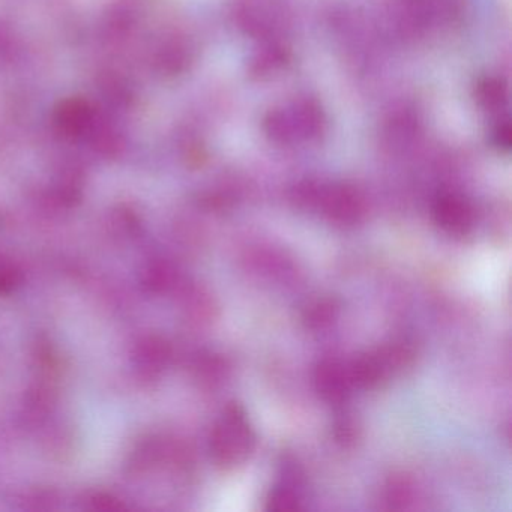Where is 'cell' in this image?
<instances>
[{"mask_svg": "<svg viewBox=\"0 0 512 512\" xmlns=\"http://www.w3.org/2000/svg\"><path fill=\"white\" fill-rule=\"evenodd\" d=\"M254 442L256 436L247 413L238 404H230L212 431L211 452L215 463L224 469L245 463L253 452Z\"/></svg>", "mask_w": 512, "mask_h": 512, "instance_id": "obj_1", "label": "cell"}, {"mask_svg": "<svg viewBox=\"0 0 512 512\" xmlns=\"http://www.w3.org/2000/svg\"><path fill=\"white\" fill-rule=\"evenodd\" d=\"M299 202L310 208L320 209L331 223L338 226H355L364 220L367 203L356 188L349 185L313 187L308 185L299 193Z\"/></svg>", "mask_w": 512, "mask_h": 512, "instance_id": "obj_2", "label": "cell"}, {"mask_svg": "<svg viewBox=\"0 0 512 512\" xmlns=\"http://www.w3.org/2000/svg\"><path fill=\"white\" fill-rule=\"evenodd\" d=\"M412 358V349L404 344H389L367 355L359 356L347 365L353 388H376L388 380L395 371L407 367Z\"/></svg>", "mask_w": 512, "mask_h": 512, "instance_id": "obj_3", "label": "cell"}, {"mask_svg": "<svg viewBox=\"0 0 512 512\" xmlns=\"http://www.w3.org/2000/svg\"><path fill=\"white\" fill-rule=\"evenodd\" d=\"M269 134L283 143L310 140L322 128V115L307 101L275 110L268 121Z\"/></svg>", "mask_w": 512, "mask_h": 512, "instance_id": "obj_4", "label": "cell"}, {"mask_svg": "<svg viewBox=\"0 0 512 512\" xmlns=\"http://www.w3.org/2000/svg\"><path fill=\"white\" fill-rule=\"evenodd\" d=\"M434 223L451 236H466L475 226V209L461 194L446 193L433 206Z\"/></svg>", "mask_w": 512, "mask_h": 512, "instance_id": "obj_5", "label": "cell"}, {"mask_svg": "<svg viewBox=\"0 0 512 512\" xmlns=\"http://www.w3.org/2000/svg\"><path fill=\"white\" fill-rule=\"evenodd\" d=\"M314 388L326 403H343L353 389L349 367L337 359L319 362L314 370Z\"/></svg>", "mask_w": 512, "mask_h": 512, "instance_id": "obj_6", "label": "cell"}, {"mask_svg": "<svg viewBox=\"0 0 512 512\" xmlns=\"http://www.w3.org/2000/svg\"><path fill=\"white\" fill-rule=\"evenodd\" d=\"M299 506H301V494L298 488L289 482H281L277 487L272 488L266 499L268 511H295Z\"/></svg>", "mask_w": 512, "mask_h": 512, "instance_id": "obj_7", "label": "cell"}, {"mask_svg": "<svg viewBox=\"0 0 512 512\" xmlns=\"http://www.w3.org/2000/svg\"><path fill=\"white\" fill-rule=\"evenodd\" d=\"M332 317H334V307L326 302H319L307 311V320L311 326H322L323 323L331 322Z\"/></svg>", "mask_w": 512, "mask_h": 512, "instance_id": "obj_8", "label": "cell"}]
</instances>
